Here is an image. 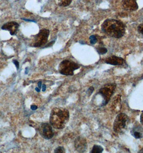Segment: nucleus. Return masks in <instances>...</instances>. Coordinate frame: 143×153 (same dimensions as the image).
Listing matches in <instances>:
<instances>
[{"instance_id":"9d476101","label":"nucleus","mask_w":143,"mask_h":153,"mask_svg":"<svg viewBox=\"0 0 143 153\" xmlns=\"http://www.w3.org/2000/svg\"><path fill=\"white\" fill-rule=\"evenodd\" d=\"M19 26L17 22H8L2 26V29L9 31L11 35H14L19 29Z\"/></svg>"},{"instance_id":"a211bd4d","label":"nucleus","mask_w":143,"mask_h":153,"mask_svg":"<svg viewBox=\"0 0 143 153\" xmlns=\"http://www.w3.org/2000/svg\"><path fill=\"white\" fill-rule=\"evenodd\" d=\"M138 31L140 33L143 34V23L140 24V26L138 27Z\"/></svg>"},{"instance_id":"2eb2a0df","label":"nucleus","mask_w":143,"mask_h":153,"mask_svg":"<svg viewBox=\"0 0 143 153\" xmlns=\"http://www.w3.org/2000/svg\"><path fill=\"white\" fill-rule=\"evenodd\" d=\"M65 152V150L63 147H58L55 150V153H63Z\"/></svg>"},{"instance_id":"423d86ee","label":"nucleus","mask_w":143,"mask_h":153,"mask_svg":"<svg viewBox=\"0 0 143 153\" xmlns=\"http://www.w3.org/2000/svg\"><path fill=\"white\" fill-rule=\"evenodd\" d=\"M50 31L47 29L41 30L38 34L35 36L33 46L35 48L41 47L46 44L48 41Z\"/></svg>"},{"instance_id":"0eeeda50","label":"nucleus","mask_w":143,"mask_h":153,"mask_svg":"<svg viewBox=\"0 0 143 153\" xmlns=\"http://www.w3.org/2000/svg\"><path fill=\"white\" fill-rule=\"evenodd\" d=\"M39 131L41 135L44 138L46 139H51L54 135L52 125L51 124L48 123H43L41 124L39 129Z\"/></svg>"},{"instance_id":"20e7f679","label":"nucleus","mask_w":143,"mask_h":153,"mask_svg":"<svg viewBox=\"0 0 143 153\" xmlns=\"http://www.w3.org/2000/svg\"><path fill=\"white\" fill-rule=\"evenodd\" d=\"M128 116L125 113L118 114L114 121L113 130L116 133H121L125 130L128 124Z\"/></svg>"},{"instance_id":"f03ea898","label":"nucleus","mask_w":143,"mask_h":153,"mask_svg":"<svg viewBox=\"0 0 143 153\" xmlns=\"http://www.w3.org/2000/svg\"><path fill=\"white\" fill-rule=\"evenodd\" d=\"M70 119V113L63 108H55L51 111L50 123L53 128L61 130L65 128Z\"/></svg>"},{"instance_id":"6e6552de","label":"nucleus","mask_w":143,"mask_h":153,"mask_svg":"<svg viewBox=\"0 0 143 153\" xmlns=\"http://www.w3.org/2000/svg\"><path fill=\"white\" fill-rule=\"evenodd\" d=\"M74 146L76 150L79 153H84L87 149L86 140L82 137H78L74 142Z\"/></svg>"},{"instance_id":"f3484780","label":"nucleus","mask_w":143,"mask_h":153,"mask_svg":"<svg viewBox=\"0 0 143 153\" xmlns=\"http://www.w3.org/2000/svg\"><path fill=\"white\" fill-rule=\"evenodd\" d=\"M90 43L92 44H95L97 41V39L96 38V37L94 35H93L92 36L90 37Z\"/></svg>"},{"instance_id":"7ed1b4c3","label":"nucleus","mask_w":143,"mask_h":153,"mask_svg":"<svg viewBox=\"0 0 143 153\" xmlns=\"http://www.w3.org/2000/svg\"><path fill=\"white\" fill-rule=\"evenodd\" d=\"M80 66L77 63L68 60L62 61L59 66V72L62 75L66 76H72L74 72L79 69Z\"/></svg>"},{"instance_id":"dca6fc26","label":"nucleus","mask_w":143,"mask_h":153,"mask_svg":"<svg viewBox=\"0 0 143 153\" xmlns=\"http://www.w3.org/2000/svg\"><path fill=\"white\" fill-rule=\"evenodd\" d=\"M133 135L134 136V137H135L136 139H140L142 137V133L138 131H134L133 133Z\"/></svg>"},{"instance_id":"f257e3e1","label":"nucleus","mask_w":143,"mask_h":153,"mask_svg":"<svg viewBox=\"0 0 143 153\" xmlns=\"http://www.w3.org/2000/svg\"><path fill=\"white\" fill-rule=\"evenodd\" d=\"M101 28L104 33L115 38H121L125 32L124 24L121 22L114 19H108L106 20L103 23Z\"/></svg>"},{"instance_id":"4468645a","label":"nucleus","mask_w":143,"mask_h":153,"mask_svg":"<svg viewBox=\"0 0 143 153\" xmlns=\"http://www.w3.org/2000/svg\"><path fill=\"white\" fill-rule=\"evenodd\" d=\"M97 51L99 54H104L107 52V49L104 48H97Z\"/></svg>"},{"instance_id":"ddd939ff","label":"nucleus","mask_w":143,"mask_h":153,"mask_svg":"<svg viewBox=\"0 0 143 153\" xmlns=\"http://www.w3.org/2000/svg\"><path fill=\"white\" fill-rule=\"evenodd\" d=\"M59 5L61 7H67L71 3L72 0H58Z\"/></svg>"},{"instance_id":"f8f14e48","label":"nucleus","mask_w":143,"mask_h":153,"mask_svg":"<svg viewBox=\"0 0 143 153\" xmlns=\"http://www.w3.org/2000/svg\"><path fill=\"white\" fill-rule=\"evenodd\" d=\"M103 151V148L101 146L99 145H94L93 147L91 153H101Z\"/></svg>"},{"instance_id":"aec40b11","label":"nucleus","mask_w":143,"mask_h":153,"mask_svg":"<svg viewBox=\"0 0 143 153\" xmlns=\"http://www.w3.org/2000/svg\"><path fill=\"white\" fill-rule=\"evenodd\" d=\"M140 123H141V124L143 125V112L142 113L141 116H140Z\"/></svg>"},{"instance_id":"6ab92c4d","label":"nucleus","mask_w":143,"mask_h":153,"mask_svg":"<svg viewBox=\"0 0 143 153\" xmlns=\"http://www.w3.org/2000/svg\"><path fill=\"white\" fill-rule=\"evenodd\" d=\"M94 90V88L93 87H90L88 89V93L89 95H92V93L93 92V91Z\"/></svg>"},{"instance_id":"39448f33","label":"nucleus","mask_w":143,"mask_h":153,"mask_svg":"<svg viewBox=\"0 0 143 153\" xmlns=\"http://www.w3.org/2000/svg\"><path fill=\"white\" fill-rule=\"evenodd\" d=\"M116 86V85L114 83L108 84L99 89L98 94L101 95L103 98L102 106L106 105L108 103L114 93Z\"/></svg>"},{"instance_id":"9b49d317","label":"nucleus","mask_w":143,"mask_h":153,"mask_svg":"<svg viewBox=\"0 0 143 153\" xmlns=\"http://www.w3.org/2000/svg\"><path fill=\"white\" fill-rule=\"evenodd\" d=\"M106 62L107 64L114 65V66L122 65L124 63V60L121 57L113 55L106 59Z\"/></svg>"},{"instance_id":"1a4fd4ad","label":"nucleus","mask_w":143,"mask_h":153,"mask_svg":"<svg viewBox=\"0 0 143 153\" xmlns=\"http://www.w3.org/2000/svg\"><path fill=\"white\" fill-rule=\"evenodd\" d=\"M122 5L128 11H135L138 8L137 0H122Z\"/></svg>"}]
</instances>
